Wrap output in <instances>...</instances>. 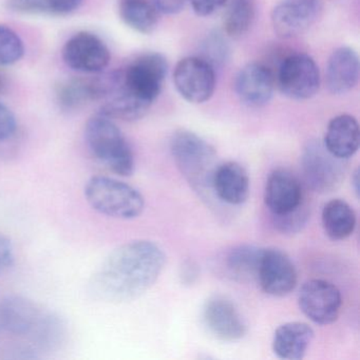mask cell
<instances>
[{"instance_id":"cell-1","label":"cell","mask_w":360,"mask_h":360,"mask_svg":"<svg viewBox=\"0 0 360 360\" xmlns=\"http://www.w3.org/2000/svg\"><path fill=\"white\" fill-rule=\"evenodd\" d=\"M165 263V254L155 242H127L111 252L96 271L92 292L107 302L136 300L157 282Z\"/></svg>"},{"instance_id":"cell-2","label":"cell","mask_w":360,"mask_h":360,"mask_svg":"<svg viewBox=\"0 0 360 360\" xmlns=\"http://www.w3.org/2000/svg\"><path fill=\"white\" fill-rule=\"evenodd\" d=\"M85 140L91 155L110 172L121 176L134 172V151L115 120L98 112L88 120Z\"/></svg>"},{"instance_id":"cell-3","label":"cell","mask_w":360,"mask_h":360,"mask_svg":"<svg viewBox=\"0 0 360 360\" xmlns=\"http://www.w3.org/2000/svg\"><path fill=\"white\" fill-rule=\"evenodd\" d=\"M174 163L197 191H212V176L218 167L214 147L188 130H178L170 140Z\"/></svg>"},{"instance_id":"cell-4","label":"cell","mask_w":360,"mask_h":360,"mask_svg":"<svg viewBox=\"0 0 360 360\" xmlns=\"http://www.w3.org/2000/svg\"><path fill=\"white\" fill-rule=\"evenodd\" d=\"M85 197L94 210L109 218L131 220L144 212L142 193L127 183L109 176L90 178L85 185Z\"/></svg>"},{"instance_id":"cell-5","label":"cell","mask_w":360,"mask_h":360,"mask_svg":"<svg viewBox=\"0 0 360 360\" xmlns=\"http://www.w3.org/2000/svg\"><path fill=\"white\" fill-rule=\"evenodd\" d=\"M167 70L166 58L155 52L141 54L124 68L117 69L123 85L149 105H153L161 94Z\"/></svg>"},{"instance_id":"cell-6","label":"cell","mask_w":360,"mask_h":360,"mask_svg":"<svg viewBox=\"0 0 360 360\" xmlns=\"http://www.w3.org/2000/svg\"><path fill=\"white\" fill-rule=\"evenodd\" d=\"M0 326L16 336L51 338L58 322L43 315L35 303L22 296H10L0 304Z\"/></svg>"},{"instance_id":"cell-7","label":"cell","mask_w":360,"mask_h":360,"mask_svg":"<svg viewBox=\"0 0 360 360\" xmlns=\"http://www.w3.org/2000/svg\"><path fill=\"white\" fill-rule=\"evenodd\" d=\"M301 172L309 188L316 193H330L343 182L345 160L335 157L323 143L311 141L301 155Z\"/></svg>"},{"instance_id":"cell-8","label":"cell","mask_w":360,"mask_h":360,"mask_svg":"<svg viewBox=\"0 0 360 360\" xmlns=\"http://www.w3.org/2000/svg\"><path fill=\"white\" fill-rule=\"evenodd\" d=\"M277 83L284 96L305 101L316 96L320 88V72L311 56L303 53L286 56L277 71Z\"/></svg>"},{"instance_id":"cell-9","label":"cell","mask_w":360,"mask_h":360,"mask_svg":"<svg viewBox=\"0 0 360 360\" xmlns=\"http://www.w3.org/2000/svg\"><path fill=\"white\" fill-rule=\"evenodd\" d=\"M174 83L187 102L203 104L210 100L216 89L214 67L199 56L183 58L174 69Z\"/></svg>"},{"instance_id":"cell-10","label":"cell","mask_w":360,"mask_h":360,"mask_svg":"<svg viewBox=\"0 0 360 360\" xmlns=\"http://www.w3.org/2000/svg\"><path fill=\"white\" fill-rule=\"evenodd\" d=\"M65 64L77 72L102 73L110 63V51L98 35L82 31L71 37L63 48Z\"/></svg>"},{"instance_id":"cell-11","label":"cell","mask_w":360,"mask_h":360,"mask_svg":"<svg viewBox=\"0 0 360 360\" xmlns=\"http://www.w3.org/2000/svg\"><path fill=\"white\" fill-rule=\"evenodd\" d=\"M301 311L315 323L328 326L338 319L342 298L340 290L326 280L305 282L298 296Z\"/></svg>"},{"instance_id":"cell-12","label":"cell","mask_w":360,"mask_h":360,"mask_svg":"<svg viewBox=\"0 0 360 360\" xmlns=\"http://www.w3.org/2000/svg\"><path fill=\"white\" fill-rule=\"evenodd\" d=\"M324 0H283L271 12V24L281 39H292L319 18Z\"/></svg>"},{"instance_id":"cell-13","label":"cell","mask_w":360,"mask_h":360,"mask_svg":"<svg viewBox=\"0 0 360 360\" xmlns=\"http://www.w3.org/2000/svg\"><path fill=\"white\" fill-rule=\"evenodd\" d=\"M297 279L296 267L285 252L275 248L263 250L257 282L266 294L286 296L294 290Z\"/></svg>"},{"instance_id":"cell-14","label":"cell","mask_w":360,"mask_h":360,"mask_svg":"<svg viewBox=\"0 0 360 360\" xmlns=\"http://www.w3.org/2000/svg\"><path fill=\"white\" fill-rule=\"evenodd\" d=\"M264 202L271 217L284 216L298 210L304 204L300 181L288 170H274L265 184Z\"/></svg>"},{"instance_id":"cell-15","label":"cell","mask_w":360,"mask_h":360,"mask_svg":"<svg viewBox=\"0 0 360 360\" xmlns=\"http://www.w3.org/2000/svg\"><path fill=\"white\" fill-rule=\"evenodd\" d=\"M203 320L208 330L220 340L233 342L245 336L246 326L239 311L225 297L214 296L206 301Z\"/></svg>"},{"instance_id":"cell-16","label":"cell","mask_w":360,"mask_h":360,"mask_svg":"<svg viewBox=\"0 0 360 360\" xmlns=\"http://www.w3.org/2000/svg\"><path fill=\"white\" fill-rule=\"evenodd\" d=\"M275 84V73L269 67L261 63H252L237 75L236 94L245 106L260 108L269 104L273 98Z\"/></svg>"},{"instance_id":"cell-17","label":"cell","mask_w":360,"mask_h":360,"mask_svg":"<svg viewBox=\"0 0 360 360\" xmlns=\"http://www.w3.org/2000/svg\"><path fill=\"white\" fill-rule=\"evenodd\" d=\"M360 64L357 53L349 47L333 52L326 65L328 89L335 96H342L355 88L359 81Z\"/></svg>"},{"instance_id":"cell-18","label":"cell","mask_w":360,"mask_h":360,"mask_svg":"<svg viewBox=\"0 0 360 360\" xmlns=\"http://www.w3.org/2000/svg\"><path fill=\"white\" fill-rule=\"evenodd\" d=\"M212 191L224 203L241 205L250 195L248 172L236 162L218 165L212 176Z\"/></svg>"},{"instance_id":"cell-19","label":"cell","mask_w":360,"mask_h":360,"mask_svg":"<svg viewBox=\"0 0 360 360\" xmlns=\"http://www.w3.org/2000/svg\"><path fill=\"white\" fill-rule=\"evenodd\" d=\"M324 146L339 159L353 157L360 145V130L357 120L349 115H340L330 120L326 128Z\"/></svg>"},{"instance_id":"cell-20","label":"cell","mask_w":360,"mask_h":360,"mask_svg":"<svg viewBox=\"0 0 360 360\" xmlns=\"http://www.w3.org/2000/svg\"><path fill=\"white\" fill-rule=\"evenodd\" d=\"M313 328L303 322H288L275 330L273 351L281 359L300 360L314 339Z\"/></svg>"},{"instance_id":"cell-21","label":"cell","mask_w":360,"mask_h":360,"mask_svg":"<svg viewBox=\"0 0 360 360\" xmlns=\"http://www.w3.org/2000/svg\"><path fill=\"white\" fill-rule=\"evenodd\" d=\"M322 225L330 239L334 241L347 239L355 231V212L343 200H332L322 210Z\"/></svg>"},{"instance_id":"cell-22","label":"cell","mask_w":360,"mask_h":360,"mask_svg":"<svg viewBox=\"0 0 360 360\" xmlns=\"http://www.w3.org/2000/svg\"><path fill=\"white\" fill-rule=\"evenodd\" d=\"M120 18L126 26L141 34H150L157 28L158 10L149 0H117Z\"/></svg>"},{"instance_id":"cell-23","label":"cell","mask_w":360,"mask_h":360,"mask_svg":"<svg viewBox=\"0 0 360 360\" xmlns=\"http://www.w3.org/2000/svg\"><path fill=\"white\" fill-rule=\"evenodd\" d=\"M263 250L248 244L233 248L225 258L227 273L238 281H257Z\"/></svg>"},{"instance_id":"cell-24","label":"cell","mask_w":360,"mask_h":360,"mask_svg":"<svg viewBox=\"0 0 360 360\" xmlns=\"http://www.w3.org/2000/svg\"><path fill=\"white\" fill-rule=\"evenodd\" d=\"M56 98L62 110H79L88 103L94 102V77H73L60 82L56 87Z\"/></svg>"},{"instance_id":"cell-25","label":"cell","mask_w":360,"mask_h":360,"mask_svg":"<svg viewBox=\"0 0 360 360\" xmlns=\"http://www.w3.org/2000/svg\"><path fill=\"white\" fill-rule=\"evenodd\" d=\"M223 18L225 34L231 37L245 34L255 20L256 8L254 0H227Z\"/></svg>"},{"instance_id":"cell-26","label":"cell","mask_w":360,"mask_h":360,"mask_svg":"<svg viewBox=\"0 0 360 360\" xmlns=\"http://www.w3.org/2000/svg\"><path fill=\"white\" fill-rule=\"evenodd\" d=\"M25 56V45L20 35L6 25H0V66H12Z\"/></svg>"},{"instance_id":"cell-27","label":"cell","mask_w":360,"mask_h":360,"mask_svg":"<svg viewBox=\"0 0 360 360\" xmlns=\"http://www.w3.org/2000/svg\"><path fill=\"white\" fill-rule=\"evenodd\" d=\"M307 219H309V208L304 203L298 210H294L290 214L273 217V222L278 231L281 233H295L302 229Z\"/></svg>"},{"instance_id":"cell-28","label":"cell","mask_w":360,"mask_h":360,"mask_svg":"<svg viewBox=\"0 0 360 360\" xmlns=\"http://www.w3.org/2000/svg\"><path fill=\"white\" fill-rule=\"evenodd\" d=\"M204 52H206L205 56L203 58L204 60H207L214 67V65L222 64L226 60L229 47L223 37L219 33H214L208 37Z\"/></svg>"},{"instance_id":"cell-29","label":"cell","mask_w":360,"mask_h":360,"mask_svg":"<svg viewBox=\"0 0 360 360\" xmlns=\"http://www.w3.org/2000/svg\"><path fill=\"white\" fill-rule=\"evenodd\" d=\"M6 6L10 11L28 15L49 14L47 0H6Z\"/></svg>"},{"instance_id":"cell-30","label":"cell","mask_w":360,"mask_h":360,"mask_svg":"<svg viewBox=\"0 0 360 360\" xmlns=\"http://www.w3.org/2000/svg\"><path fill=\"white\" fill-rule=\"evenodd\" d=\"M18 130V121L13 111L0 102V143L10 140Z\"/></svg>"},{"instance_id":"cell-31","label":"cell","mask_w":360,"mask_h":360,"mask_svg":"<svg viewBox=\"0 0 360 360\" xmlns=\"http://www.w3.org/2000/svg\"><path fill=\"white\" fill-rule=\"evenodd\" d=\"M84 0H47L49 15L66 16L79 9Z\"/></svg>"},{"instance_id":"cell-32","label":"cell","mask_w":360,"mask_h":360,"mask_svg":"<svg viewBox=\"0 0 360 360\" xmlns=\"http://www.w3.org/2000/svg\"><path fill=\"white\" fill-rule=\"evenodd\" d=\"M189 1L198 16L206 18L224 7L227 0H189Z\"/></svg>"},{"instance_id":"cell-33","label":"cell","mask_w":360,"mask_h":360,"mask_svg":"<svg viewBox=\"0 0 360 360\" xmlns=\"http://www.w3.org/2000/svg\"><path fill=\"white\" fill-rule=\"evenodd\" d=\"M15 260L13 244L6 236L0 235V274L9 269Z\"/></svg>"},{"instance_id":"cell-34","label":"cell","mask_w":360,"mask_h":360,"mask_svg":"<svg viewBox=\"0 0 360 360\" xmlns=\"http://www.w3.org/2000/svg\"><path fill=\"white\" fill-rule=\"evenodd\" d=\"M153 3L161 13L174 15L184 9L187 0H153Z\"/></svg>"},{"instance_id":"cell-35","label":"cell","mask_w":360,"mask_h":360,"mask_svg":"<svg viewBox=\"0 0 360 360\" xmlns=\"http://www.w3.org/2000/svg\"><path fill=\"white\" fill-rule=\"evenodd\" d=\"M8 81L6 75L3 72H0V94H4L7 89Z\"/></svg>"},{"instance_id":"cell-36","label":"cell","mask_w":360,"mask_h":360,"mask_svg":"<svg viewBox=\"0 0 360 360\" xmlns=\"http://www.w3.org/2000/svg\"><path fill=\"white\" fill-rule=\"evenodd\" d=\"M353 185L355 193L358 195V193H359V172H358V169L356 170L355 174H354Z\"/></svg>"}]
</instances>
